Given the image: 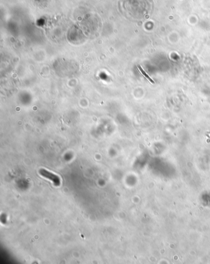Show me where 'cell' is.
Segmentation results:
<instances>
[{"label":"cell","mask_w":210,"mask_h":264,"mask_svg":"<svg viewBox=\"0 0 210 264\" xmlns=\"http://www.w3.org/2000/svg\"><path fill=\"white\" fill-rule=\"evenodd\" d=\"M138 68L139 69L140 72H141V73H142V75H144V77H145V78H147V80H149V81L150 82V83H152V84H154V81H153L152 80V78H151L150 77H149V75H147V73H145V71H144V70H143V69L142 68V67H141V66L139 65V66H138Z\"/></svg>","instance_id":"2"},{"label":"cell","mask_w":210,"mask_h":264,"mask_svg":"<svg viewBox=\"0 0 210 264\" xmlns=\"http://www.w3.org/2000/svg\"><path fill=\"white\" fill-rule=\"evenodd\" d=\"M39 174H40L41 175H43V177H46L47 179H50V180H52V182H54V184H59V183L60 182L59 177H58V176H57V175H55V174H52L51 172H48V171H46V170H45V169H40V170H39Z\"/></svg>","instance_id":"1"}]
</instances>
